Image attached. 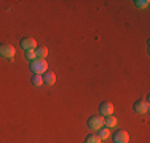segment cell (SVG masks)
Instances as JSON below:
<instances>
[{
  "label": "cell",
  "instance_id": "ba28073f",
  "mask_svg": "<svg viewBox=\"0 0 150 143\" xmlns=\"http://www.w3.org/2000/svg\"><path fill=\"white\" fill-rule=\"evenodd\" d=\"M35 56H37V59H40V60H46L48 48H46V46H37V48H35Z\"/></svg>",
  "mask_w": 150,
  "mask_h": 143
},
{
  "label": "cell",
  "instance_id": "30bf717a",
  "mask_svg": "<svg viewBox=\"0 0 150 143\" xmlns=\"http://www.w3.org/2000/svg\"><path fill=\"white\" fill-rule=\"evenodd\" d=\"M117 123H118V119H117L113 114H110V116H107V118H104V126L107 127V129H110V127H115L117 126Z\"/></svg>",
  "mask_w": 150,
  "mask_h": 143
},
{
  "label": "cell",
  "instance_id": "277c9868",
  "mask_svg": "<svg viewBox=\"0 0 150 143\" xmlns=\"http://www.w3.org/2000/svg\"><path fill=\"white\" fill-rule=\"evenodd\" d=\"M37 46H38L37 41H35L32 37H26V38H23V40H21V48H23L24 51H30V49H35Z\"/></svg>",
  "mask_w": 150,
  "mask_h": 143
},
{
  "label": "cell",
  "instance_id": "3957f363",
  "mask_svg": "<svg viewBox=\"0 0 150 143\" xmlns=\"http://www.w3.org/2000/svg\"><path fill=\"white\" fill-rule=\"evenodd\" d=\"M102 126H104V118L102 116H91L88 119V127L93 130H99Z\"/></svg>",
  "mask_w": 150,
  "mask_h": 143
},
{
  "label": "cell",
  "instance_id": "9c48e42d",
  "mask_svg": "<svg viewBox=\"0 0 150 143\" xmlns=\"http://www.w3.org/2000/svg\"><path fill=\"white\" fill-rule=\"evenodd\" d=\"M56 83V75L53 72H46L43 75V84H48V86H53Z\"/></svg>",
  "mask_w": 150,
  "mask_h": 143
},
{
  "label": "cell",
  "instance_id": "52a82bcc",
  "mask_svg": "<svg viewBox=\"0 0 150 143\" xmlns=\"http://www.w3.org/2000/svg\"><path fill=\"white\" fill-rule=\"evenodd\" d=\"M99 111L102 116H110V114H113V105L110 102H102L99 107Z\"/></svg>",
  "mask_w": 150,
  "mask_h": 143
},
{
  "label": "cell",
  "instance_id": "9a60e30c",
  "mask_svg": "<svg viewBox=\"0 0 150 143\" xmlns=\"http://www.w3.org/2000/svg\"><path fill=\"white\" fill-rule=\"evenodd\" d=\"M26 57L29 60H35L37 59V56H35V49H30V51H26Z\"/></svg>",
  "mask_w": 150,
  "mask_h": 143
},
{
  "label": "cell",
  "instance_id": "4fadbf2b",
  "mask_svg": "<svg viewBox=\"0 0 150 143\" xmlns=\"http://www.w3.org/2000/svg\"><path fill=\"white\" fill-rule=\"evenodd\" d=\"M32 83H34V86H42L43 84V76L42 75H34L32 76Z\"/></svg>",
  "mask_w": 150,
  "mask_h": 143
},
{
  "label": "cell",
  "instance_id": "5bb4252c",
  "mask_svg": "<svg viewBox=\"0 0 150 143\" xmlns=\"http://www.w3.org/2000/svg\"><path fill=\"white\" fill-rule=\"evenodd\" d=\"M136 6H137V8H147V6H149V0H136Z\"/></svg>",
  "mask_w": 150,
  "mask_h": 143
},
{
  "label": "cell",
  "instance_id": "8992f818",
  "mask_svg": "<svg viewBox=\"0 0 150 143\" xmlns=\"http://www.w3.org/2000/svg\"><path fill=\"white\" fill-rule=\"evenodd\" d=\"M134 111L137 114H145L149 111V103L144 102V100H137V102L134 103Z\"/></svg>",
  "mask_w": 150,
  "mask_h": 143
},
{
  "label": "cell",
  "instance_id": "7a4b0ae2",
  "mask_svg": "<svg viewBox=\"0 0 150 143\" xmlns=\"http://www.w3.org/2000/svg\"><path fill=\"white\" fill-rule=\"evenodd\" d=\"M15 54H16V49L13 48L11 45H0V56L5 57V59H15Z\"/></svg>",
  "mask_w": 150,
  "mask_h": 143
},
{
  "label": "cell",
  "instance_id": "5b68a950",
  "mask_svg": "<svg viewBox=\"0 0 150 143\" xmlns=\"http://www.w3.org/2000/svg\"><path fill=\"white\" fill-rule=\"evenodd\" d=\"M113 143H129V134L126 130H117L113 135Z\"/></svg>",
  "mask_w": 150,
  "mask_h": 143
},
{
  "label": "cell",
  "instance_id": "8fae6325",
  "mask_svg": "<svg viewBox=\"0 0 150 143\" xmlns=\"http://www.w3.org/2000/svg\"><path fill=\"white\" fill-rule=\"evenodd\" d=\"M85 143H102V140L99 138V135H96V134H90L86 138H85Z\"/></svg>",
  "mask_w": 150,
  "mask_h": 143
},
{
  "label": "cell",
  "instance_id": "6da1fadb",
  "mask_svg": "<svg viewBox=\"0 0 150 143\" xmlns=\"http://www.w3.org/2000/svg\"><path fill=\"white\" fill-rule=\"evenodd\" d=\"M30 69L34 72V75H42L48 72V62L46 60H40V59H35L30 62Z\"/></svg>",
  "mask_w": 150,
  "mask_h": 143
},
{
  "label": "cell",
  "instance_id": "7c38bea8",
  "mask_svg": "<svg viewBox=\"0 0 150 143\" xmlns=\"http://www.w3.org/2000/svg\"><path fill=\"white\" fill-rule=\"evenodd\" d=\"M98 135H99V138H101V140H107V138L110 137V130L107 127H101V129H99V134Z\"/></svg>",
  "mask_w": 150,
  "mask_h": 143
}]
</instances>
